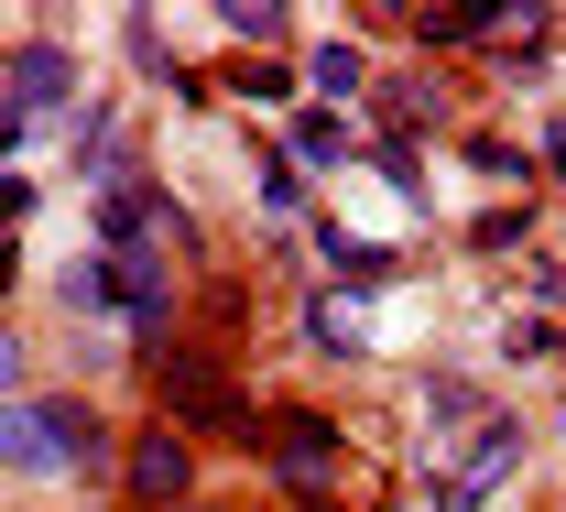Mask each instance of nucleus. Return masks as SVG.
I'll list each match as a JSON object with an SVG mask.
<instances>
[{"label":"nucleus","instance_id":"f257e3e1","mask_svg":"<svg viewBox=\"0 0 566 512\" xmlns=\"http://www.w3.org/2000/svg\"><path fill=\"white\" fill-rule=\"evenodd\" d=\"M164 404H175L186 437H262V404L240 382H218L208 361H164Z\"/></svg>","mask_w":566,"mask_h":512},{"label":"nucleus","instance_id":"f03ea898","mask_svg":"<svg viewBox=\"0 0 566 512\" xmlns=\"http://www.w3.org/2000/svg\"><path fill=\"white\" fill-rule=\"evenodd\" d=\"M186 491H197V447L175 437V426H142L132 437V502L142 512H186Z\"/></svg>","mask_w":566,"mask_h":512},{"label":"nucleus","instance_id":"7ed1b4c3","mask_svg":"<svg viewBox=\"0 0 566 512\" xmlns=\"http://www.w3.org/2000/svg\"><path fill=\"white\" fill-rule=\"evenodd\" d=\"M273 458H283V480H294V491H316V480L338 469V437H327V415H283V426H273Z\"/></svg>","mask_w":566,"mask_h":512},{"label":"nucleus","instance_id":"20e7f679","mask_svg":"<svg viewBox=\"0 0 566 512\" xmlns=\"http://www.w3.org/2000/svg\"><path fill=\"white\" fill-rule=\"evenodd\" d=\"M512 458H523V426H491V437L469 447V469H458V491H447V502L469 512L480 491H491V480H512Z\"/></svg>","mask_w":566,"mask_h":512},{"label":"nucleus","instance_id":"39448f33","mask_svg":"<svg viewBox=\"0 0 566 512\" xmlns=\"http://www.w3.org/2000/svg\"><path fill=\"white\" fill-rule=\"evenodd\" d=\"M76 66H66V44H22V66H11V109H33V98H66Z\"/></svg>","mask_w":566,"mask_h":512},{"label":"nucleus","instance_id":"423d86ee","mask_svg":"<svg viewBox=\"0 0 566 512\" xmlns=\"http://www.w3.org/2000/svg\"><path fill=\"white\" fill-rule=\"evenodd\" d=\"M294 153H305V164H338V153H349L338 109H305V121H294Z\"/></svg>","mask_w":566,"mask_h":512},{"label":"nucleus","instance_id":"0eeeda50","mask_svg":"<svg viewBox=\"0 0 566 512\" xmlns=\"http://www.w3.org/2000/svg\"><path fill=\"white\" fill-rule=\"evenodd\" d=\"M359 76H370V55H359V44H316V87H327V98H349Z\"/></svg>","mask_w":566,"mask_h":512},{"label":"nucleus","instance_id":"6e6552de","mask_svg":"<svg viewBox=\"0 0 566 512\" xmlns=\"http://www.w3.org/2000/svg\"><path fill=\"white\" fill-rule=\"evenodd\" d=\"M44 415H22V404H0V458H44Z\"/></svg>","mask_w":566,"mask_h":512},{"label":"nucleus","instance_id":"1a4fd4ad","mask_svg":"<svg viewBox=\"0 0 566 512\" xmlns=\"http://www.w3.org/2000/svg\"><path fill=\"white\" fill-rule=\"evenodd\" d=\"M415 44H469V11H403Z\"/></svg>","mask_w":566,"mask_h":512},{"label":"nucleus","instance_id":"9d476101","mask_svg":"<svg viewBox=\"0 0 566 512\" xmlns=\"http://www.w3.org/2000/svg\"><path fill=\"white\" fill-rule=\"evenodd\" d=\"M523 229H534V219H523V208H491V219H480V251H512Z\"/></svg>","mask_w":566,"mask_h":512},{"label":"nucleus","instance_id":"9b49d317","mask_svg":"<svg viewBox=\"0 0 566 512\" xmlns=\"http://www.w3.org/2000/svg\"><path fill=\"white\" fill-rule=\"evenodd\" d=\"M11 370H22V349H11V327H0V404H11Z\"/></svg>","mask_w":566,"mask_h":512},{"label":"nucleus","instance_id":"f8f14e48","mask_svg":"<svg viewBox=\"0 0 566 512\" xmlns=\"http://www.w3.org/2000/svg\"><path fill=\"white\" fill-rule=\"evenodd\" d=\"M11 143H22V109H11V98H0V153H11Z\"/></svg>","mask_w":566,"mask_h":512}]
</instances>
